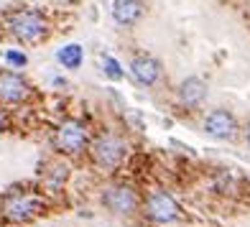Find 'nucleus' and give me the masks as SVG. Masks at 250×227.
<instances>
[{"mask_svg": "<svg viewBox=\"0 0 250 227\" xmlns=\"http://www.w3.org/2000/svg\"><path fill=\"white\" fill-rule=\"evenodd\" d=\"M8 28L13 33V39L23 43H39L49 33V23L39 10H16L8 21Z\"/></svg>", "mask_w": 250, "mask_h": 227, "instance_id": "nucleus-1", "label": "nucleus"}, {"mask_svg": "<svg viewBox=\"0 0 250 227\" xmlns=\"http://www.w3.org/2000/svg\"><path fill=\"white\" fill-rule=\"evenodd\" d=\"M43 212V204L39 197L33 194H23V191H13L3 199V214L5 220L10 222H28L33 220L36 214Z\"/></svg>", "mask_w": 250, "mask_h": 227, "instance_id": "nucleus-2", "label": "nucleus"}, {"mask_svg": "<svg viewBox=\"0 0 250 227\" xmlns=\"http://www.w3.org/2000/svg\"><path fill=\"white\" fill-rule=\"evenodd\" d=\"M125 151H128V145H125L118 135H100V138L95 141L92 145V156H95V161L100 168H115L120 166V161L125 158Z\"/></svg>", "mask_w": 250, "mask_h": 227, "instance_id": "nucleus-3", "label": "nucleus"}, {"mask_svg": "<svg viewBox=\"0 0 250 227\" xmlns=\"http://www.w3.org/2000/svg\"><path fill=\"white\" fill-rule=\"evenodd\" d=\"M179 212H181L179 204L174 202L171 194H166L164 189L151 191L148 199H146V214H148L153 222H161V225L174 222V220H179Z\"/></svg>", "mask_w": 250, "mask_h": 227, "instance_id": "nucleus-4", "label": "nucleus"}, {"mask_svg": "<svg viewBox=\"0 0 250 227\" xmlns=\"http://www.w3.org/2000/svg\"><path fill=\"white\" fill-rule=\"evenodd\" d=\"M54 143H56V148L64 151V153H79L87 145V128L77 120H66L59 125V130H56Z\"/></svg>", "mask_w": 250, "mask_h": 227, "instance_id": "nucleus-5", "label": "nucleus"}, {"mask_svg": "<svg viewBox=\"0 0 250 227\" xmlns=\"http://www.w3.org/2000/svg\"><path fill=\"white\" fill-rule=\"evenodd\" d=\"M102 202L105 207L115 214H130L135 207H138V197L130 186H110L105 194H102Z\"/></svg>", "mask_w": 250, "mask_h": 227, "instance_id": "nucleus-6", "label": "nucleus"}, {"mask_svg": "<svg viewBox=\"0 0 250 227\" xmlns=\"http://www.w3.org/2000/svg\"><path fill=\"white\" fill-rule=\"evenodd\" d=\"M204 130H207L212 138H220V141H230L235 130H237V123L232 118V112L227 110H212L207 118H204Z\"/></svg>", "mask_w": 250, "mask_h": 227, "instance_id": "nucleus-7", "label": "nucleus"}, {"mask_svg": "<svg viewBox=\"0 0 250 227\" xmlns=\"http://www.w3.org/2000/svg\"><path fill=\"white\" fill-rule=\"evenodd\" d=\"M31 95V87L18 74L3 72L0 74V100L3 102H21Z\"/></svg>", "mask_w": 250, "mask_h": 227, "instance_id": "nucleus-8", "label": "nucleus"}, {"mask_svg": "<svg viewBox=\"0 0 250 227\" xmlns=\"http://www.w3.org/2000/svg\"><path fill=\"white\" fill-rule=\"evenodd\" d=\"M130 72L135 77V82L151 87V84L158 82V77H161V64H158L153 56H135L133 64H130Z\"/></svg>", "mask_w": 250, "mask_h": 227, "instance_id": "nucleus-9", "label": "nucleus"}, {"mask_svg": "<svg viewBox=\"0 0 250 227\" xmlns=\"http://www.w3.org/2000/svg\"><path fill=\"white\" fill-rule=\"evenodd\" d=\"M204 97H207V84H204L199 77H189V79H184V82L179 84V100L184 102L187 107L202 105Z\"/></svg>", "mask_w": 250, "mask_h": 227, "instance_id": "nucleus-10", "label": "nucleus"}, {"mask_svg": "<svg viewBox=\"0 0 250 227\" xmlns=\"http://www.w3.org/2000/svg\"><path fill=\"white\" fill-rule=\"evenodd\" d=\"M112 18L120 26H133L141 18V3L138 0H115L112 3Z\"/></svg>", "mask_w": 250, "mask_h": 227, "instance_id": "nucleus-11", "label": "nucleus"}, {"mask_svg": "<svg viewBox=\"0 0 250 227\" xmlns=\"http://www.w3.org/2000/svg\"><path fill=\"white\" fill-rule=\"evenodd\" d=\"M56 59H59L66 69H79V64H82V46H79V43H69V46H64L56 54Z\"/></svg>", "mask_w": 250, "mask_h": 227, "instance_id": "nucleus-12", "label": "nucleus"}, {"mask_svg": "<svg viewBox=\"0 0 250 227\" xmlns=\"http://www.w3.org/2000/svg\"><path fill=\"white\" fill-rule=\"evenodd\" d=\"M51 171H54V174H49L46 181H49L54 189H59V186H62V181L66 179V171H69V168H66V166H54Z\"/></svg>", "mask_w": 250, "mask_h": 227, "instance_id": "nucleus-13", "label": "nucleus"}, {"mask_svg": "<svg viewBox=\"0 0 250 227\" xmlns=\"http://www.w3.org/2000/svg\"><path fill=\"white\" fill-rule=\"evenodd\" d=\"M105 72H107V77H112V79H120V77H123L118 62H115V59H110V56L105 59Z\"/></svg>", "mask_w": 250, "mask_h": 227, "instance_id": "nucleus-14", "label": "nucleus"}, {"mask_svg": "<svg viewBox=\"0 0 250 227\" xmlns=\"http://www.w3.org/2000/svg\"><path fill=\"white\" fill-rule=\"evenodd\" d=\"M8 62H10V64H18V66H23V64H26V54H18V51H8Z\"/></svg>", "mask_w": 250, "mask_h": 227, "instance_id": "nucleus-15", "label": "nucleus"}, {"mask_svg": "<svg viewBox=\"0 0 250 227\" xmlns=\"http://www.w3.org/2000/svg\"><path fill=\"white\" fill-rule=\"evenodd\" d=\"M245 138H248V145H250V120H248V130H245Z\"/></svg>", "mask_w": 250, "mask_h": 227, "instance_id": "nucleus-16", "label": "nucleus"}]
</instances>
